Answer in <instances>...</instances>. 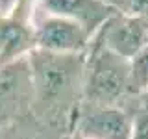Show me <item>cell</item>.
<instances>
[{"label": "cell", "instance_id": "7", "mask_svg": "<svg viewBox=\"0 0 148 139\" xmlns=\"http://www.w3.org/2000/svg\"><path fill=\"white\" fill-rule=\"evenodd\" d=\"M37 9L78 22L89 32L92 39L100 28L119 11V8L108 0H41Z\"/></svg>", "mask_w": 148, "mask_h": 139}, {"label": "cell", "instance_id": "16", "mask_svg": "<svg viewBox=\"0 0 148 139\" xmlns=\"http://www.w3.org/2000/svg\"><path fill=\"white\" fill-rule=\"evenodd\" d=\"M69 139H87V137H83V136H80V133H76V132H72L71 136H69Z\"/></svg>", "mask_w": 148, "mask_h": 139}, {"label": "cell", "instance_id": "9", "mask_svg": "<svg viewBox=\"0 0 148 139\" xmlns=\"http://www.w3.org/2000/svg\"><path fill=\"white\" fill-rule=\"evenodd\" d=\"M71 133L50 126L34 113L0 130V139H69Z\"/></svg>", "mask_w": 148, "mask_h": 139}, {"label": "cell", "instance_id": "4", "mask_svg": "<svg viewBox=\"0 0 148 139\" xmlns=\"http://www.w3.org/2000/svg\"><path fill=\"white\" fill-rule=\"evenodd\" d=\"M34 83L28 58L0 67V130L32 115Z\"/></svg>", "mask_w": 148, "mask_h": 139}, {"label": "cell", "instance_id": "14", "mask_svg": "<svg viewBox=\"0 0 148 139\" xmlns=\"http://www.w3.org/2000/svg\"><path fill=\"white\" fill-rule=\"evenodd\" d=\"M17 6V0H0V19L9 17Z\"/></svg>", "mask_w": 148, "mask_h": 139}, {"label": "cell", "instance_id": "3", "mask_svg": "<svg viewBox=\"0 0 148 139\" xmlns=\"http://www.w3.org/2000/svg\"><path fill=\"white\" fill-rule=\"evenodd\" d=\"M139 96L120 106L82 104L72 132L87 139H132Z\"/></svg>", "mask_w": 148, "mask_h": 139}, {"label": "cell", "instance_id": "8", "mask_svg": "<svg viewBox=\"0 0 148 139\" xmlns=\"http://www.w3.org/2000/svg\"><path fill=\"white\" fill-rule=\"evenodd\" d=\"M35 50L34 26L32 22L9 15L0 19V54L2 63L28 58Z\"/></svg>", "mask_w": 148, "mask_h": 139}, {"label": "cell", "instance_id": "10", "mask_svg": "<svg viewBox=\"0 0 148 139\" xmlns=\"http://www.w3.org/2000/svg\"><path fill=\"white\" fill-rule=\"evenodd\" d=\"M132 76L133 87L139 96L148 91V43L146 46L132 59Z\"/></svg>", "mask_w": 148, "mask_h": 139}, {"label": "cell", "instance_id": "11", "mask_svg": "<svg viewBox=\"0 0 148 139\" xmlns=\"http://www.w3.org/2000/svg\"><path fill=\"white\" fill-rule=\"evenodd\" d=\"M132 139H148V102L139 96L135 109V124H133Z\"/></svg>", "mask_w": 148, "mask_h": 139}, {"label": "cell", "instance_id": "5", "mask_svg": "<svg viewBox=\"0 0 148 139\" xmlns=\"http://www.w3.org/2000/svg\"><path fill=\"white\" fill-rule=\"evenodd\" d=\"M35 48L54 54H87L92 45L91 34L78 22L37 9L34 19Z\"/></svg>", "mask_w": 148, "mask_h": 139}, {"label": "cell", "instance_id": "15", "mask_svg": "<svg viewBox=\"0 0 148 139\" xmlns=\"http://www.w3.org/2000/svg\"><path fill=\"white\" fill-rule=\"evenodd\" d=\"M109 4H113L115 8H119V9H122L124 8V4H126V0H108Z\"/></svg>", "mask_w": 148, "mask_h": 139}, {"label": "cell", "instance_id": "6", "mask_svg": "<svg viewBox=\"0 0 148 139\" xmlns=\"http://www.w3.org/2000/svg\"><path fill=\"white\" fill-rule=\"evenodd\" d=\"M92 43H98L132 61L148 43V21L119 9L100 28Z\"/></svg>", "mask_w": 148, "mask_h": 139}, {"label": "cell", "instance_id": "13", "mask_svg": "<svg viewBox=\"0 0 148 139\" xmlns=\"http://www.w3.org/2000/svg\"><path fill=\"white\" fill-rule=\"evenodd\" d=\"M122 11L137 15V17H143V19L148 21V0H126Z\"/></svg>", "mask_w": 148, "mask_h": 139}, {"label": "cell", "instance_id": "17", "mask_svg": "<svg viewBox=\"0 0 148 139\" xmlns=\"http://www.w3.org/2000/svg\"><path fill=\"white\" fill-rule=\"evenodd\" d=\"M141 98H143V100H146V102H148V91L145 93V95H141Z\"/></svg>", "mask_w": 148, "mask_h": 139}, {"label": "cell", "instance_id": "12", "mask_svg": "<svg viewBox=\"0 0 148 139\" xmlns=\"http://www.w3.org/2000/svg\"><path fill=\"white\" fill-rule=\"evenodd\" d=\"M39 2L41 0H17V6L13 9L11 15L21 19V21H26V22H32L37 8H39Z\"/></svg>", "mask_w": 148, "mask_h": 139}, {"label": "cell", "instance_id": "18", "mask_svg": "<svg viewBox=\"0 0 148 139\" xmlns=\"http://www.w3.org/2000/svg\"><path fill=\"white\" fill-rule=\"evenodd\" d=\"M2 65H4V63H2V54H0V67H2Z\"/></svg>", "mask_w": 148, "mask_h": 139}, {"label": "cell", "instance_id": "1", "mask_svg": "<svg viewBox=\"0 0 148 139\" xmlns=\"http://www.w3.org/2000/svg\"><path fill=\"white\" fill-rule=\"evenodd\" d=\"M87 54H54L35 48L28 56L34 83V111L50 126L72 133L83 100Z\"/></svg>", "mask_w": 148, "mask_h": 139}, {"label": "cell", "instance_id": "2", "mask_svg": "<svg viewBox=\"0 0 148 139\" xmlns=\"http://www.w3.org/2000/svg\"><path fill=\"white\" fill-rule=\"evenodd\" d=\"M137 96L132 76V61L98 43H92L85 58L82 104L120 106Z\"/></svg>", "mask_w": 148, "mask_h": 139}]
</instances>
